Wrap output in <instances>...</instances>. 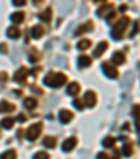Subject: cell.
Segmentation results:
<instances>
[{
	"mask_svg": "<svg viewBox=\"0 0 140 159\" xmlns=\"http://www.w3.org/2000/svg\"><path fill=\"white\" fill-rule=\"evenodd\" d=\"M112 159H119V152L116 149H113V156H112Z\"/></svg>",
	"mask_w": 140,
	"mask_h": 159,
	"instance_id": "33",
	"label": "cell"
},
{
	"mask_svg": "<svg viewBox=\"0 0 140 159\" xmlns=\"http://www.w3.org/2000/svg\"><path fill=\"white\" fill-rule=\"evenodd\" d=\"M2 125H3V128L10 129L13 125H14V120H13V118H10V117H7V118H4V120L2 121Z\"/></svg>",
	"mask_w": 140,
	"mask_h": 159,
	"instance_id": "26",
	"label": "cell"
},
{
	"mask_svg": "<svg viewBox=\"0 0 140 159\" xmlns=\"http://www.w3.org/2000/svg\"><path fill=\"white\" fill-rule=\"evenodd\" d=\"M91 65V58L87 57V55H81L78 57V66L80 68H87V66Z\"/></svg>",
	"mask_w": 140,
	"mask_h": 159,
	"instance_id": "18",
	"label": "cell"
},
{
	"mask_svg": "<svg viewBox=\"0 0 140 159\" xmlns=\"http://www.w3.org/2000/svg\"><path fill=\"white\" fill-rule=\"evenodd\" d=\"M27 76H28V70L25 68H20L14 75V82H17L20 84H24L25 80H27Z\"/></svg>",
	"mask_w": 140,
	"mask_h": 159,
	"instance_id": "5",
	"label": "cell"
},
{
	"mask_svg": "<svg viewBox=\"0 0 140 159\" xmlns=\"http://www.w3.org/2000/svg\"><path fill=\"white\" fill-rule=\"evenodd\" d=\"M34 159H49V153L45 152V151H39L34 155Z\"/></svg>",
	"mask_w": 140,
	"mask_h": 159,
	"instance_id": "27",
	"label": "cell"
},
{
	"mask_svg": "<svg viewBox=\"0 0 140 159\" xmlns=\"http://www.w3.org/2000/svg\"><path fill=\"white\" fill-rule=\"evenodd\" d=\"M14 108H15V106L11 104V103H9V102H6V100L0 102V113H11Z\"/></svg>",
	"mask_w": 140,
	"mask_h": 159,
	"instance_id": "12",
	"label": "cell"
},
{
	"mask_svg": "<svg viewBox=\"0 0 140 159\" xmlns=\"http://www.w3.org/2000/svg\"><path fill=\"white\" fill-rule=\"evenodd\" d=\"M125 54L121 51L115 52V54L112 55V62L115 63V65H122V63H125Z\"/></svg>",
	"mask_w": 140,
	"mask_h": 159,
	"instance_id": "14",
	"label": "cell"
},
{
	"mask_svg": "<svg viewBox=\"0 0 140 159\" xmlns=\"http://www.w3.org/2000/svg\"><path fill=\"white\" fill-rule=\"evenodd\" d=\"M137 31H139V21H136V23H134V27H133V30H132V33H130V37L136 35Z\"/></svg>",
	"mask_w": 140,
	"mask_h": 159,
	"instance_id": "30",
	"label": "cell"
},
{
	"mask_svg": "<svg viewBox=\"0 0 140 159\" xmlns=\"http://www.w3.org/2000/svg\"><path fill=\"white\" fill-rule=\"evenodd\" d=\"M107 48H108V42L107 41H102V42H100L98 45H97V48L94 49V52H92V55L95 58H100L102 54H104L105 51H107Z\"/></svg>",
	"mask_w": 140,
	"mask_h": 159,
	"instance_id": "8",
	"label": "cell"
},
{
	"mask_svg": "<svg viewBox=\"0 0 140 159\" xmlns=\"http://www.w3.org/2000/svg\"><path fill=\"white\" fill-rule=\"evenodd\" d=\"M44 35V27H42L41 24H35L32 28H31V37L35 39L41 38V37Z\"/></svg>",
	"mask_w": 140,
	"mask_h": 159,
	"instance_id": "11",
	"label": "cell"
},
{
	"mask_svg": "<svg viewBox=\"0 0 140 159\" xmlns=\"http://www.w3.org/2000/svg\"><path fill=\"white\" fill-rule=\"evenodd\" d=\"M25 3H27V0H13V4H14V6H17V7L24 6Z\"/></svg>",
	"mask_w": 140,
	"mask_h": 159,
	"instance_id": "29",
	"label": "cell"
},
{
	"mask_svg": "<svg viewBox=\"0 0 140 159\" xmlns=\"http://www.w3.org/2000/svg\"><path fill=\"white\" fill-rule=\"evenodd\" d=\"M41 131H42V123H36V124H34V125H31L30 128L27 129V139L28 141H35L39 137Z\"/></svg>",
	"mask_w": 140,
	"mask_h": 159,
	"instance_id": "3",
	"label": "cell"
},
{
	"mask_svg": "<svg viewBox=\"0 0 140 159\" xmlns=\"http://www.w3.org/2000/svg\"><path fill=\"white\" fill-rule=\"evenodd\" d=\"M102 145H104V148H113L115 139H113L112 137H107V138H104V141H102Z\"/></svg>",
	"mask_w": 140,
	"mask_h": 159,
	"instance_id": "25",
	"label": "cell"
},
{
	"mask_svg": "<svg viewBox=\"0 0 140 159\" xmlns=\"http://www.w3.org/2000/svg\"><path fill=\"white\" fill-rule=\"evenodd\" d=\"M129 21H130V18H129V17H123L122 20H119L115 25H113V28H112L113 39H121V38H122L123 33H125L126 27H128V24H129Z\"/></svg>",
	"mask_w": 140,
	"mask_h": 159,
	"instance_id": "2",
	"label": "cell"
},
{
	"mask_svg": "<svg viewBox=\"0 0 140 159\" xmlns=\"http://www.w3.org/2000/svg\"><path fill=\"white\" fill-rule=\"evenodd\" d=\"M67 78H66L65 73H55V72H51L48 75L45 76L44 79V83L49 87H60L66 83Z\"/></svg>",
	"mask_w": 140,
	"mask_h": 159,
	"instance_id": "1",
	"label": "cell"
},
{
	"mask_svg": "<svg viewBox=\"0 0 140 159\" xmlns=\"http://www.w3.org/2000/svg\"><path fill=\"white\" fill-rule=\"evenodd\" d=\"M56 138L55 137H45L44 138V145L46 148H55L56 147Z\"/></svg>",
	"mask_w": 140,
	"mask_h": 159,
	"instance_id": "20",
	"label": "cell"
},
{
	"mask_svg": "<svg viewBox=\"0 0 140 159\" xmlns=\"http://www.w3.org/2000/svg\"><path fill=\"white\" fill-rule=\"evenodd\" d=\"M24 106L28 110H34V108L36 107V100L34 99V97H27V99L24 100Z\"/></svg>",
	"mask_w": 140,
	"mask_h": 159,
	"instance_id": "21",
	"label": "cell"
},
{
	"mask_svg": "<svg viewBox=\"0 0 140 159\" xmlns=\"http://www.w3.org/2000/svg\"><path fill=\"white\" fill-rule=\"evenodd\" d=\"M102 70H104V73L109 79H116L118 78V69H116L115 66L111 65V63H108V62L102 63Z\"/></svg>",
	"mask_w": 140,
	"mask_h": 159,
	"instance_id": "4",
	"label": "cell"
},
{
	"mask_svg": "<svg viewBox=\"0 0 140 159\" xmlns=\"http://www.w3.org/2000/svg\"><path fill=\"white\" fill-rule=\"evenodd\" d=\"M91 47V39H81L80 42L77 44V48L81 49V51H86L87 48Z\"/></svg>",
	"mask_w": 140,
	"mask_h": 159,
	"instance_id": "23",
	"label": "cell"
},
{
	"mask_svg": "<svg viewBox=\"0 0 140 159\" xmlns=\"http://www.w3.org/2000/svg\"><path fill=\"white\" fill-rule=\"evenodd\" d=\"M59 120L62 121L63 124L70 123V121L73 120V113H72V111H69V110H60V113H59Z\"/></svg>",
	"mask_w": 140,
	"mask_h": 159,
	"instance_id": "9",
	"label": "cell"
},
{
	"mask_svg": "<svg viewBox=\"0 0 140 159\" xmlns=\"http://www.w3.org/2000/svg\"><path fill=\"white\" fill-rule=\"evenodd\" d=\"M23 20H24V13L23 11H15L11 14V21L14 24H20V23H23Z\"/></svg>",
	"mask_w": 140,
	"mask_h": 159,
	"instance_id": "19",
	"label": "cell"
},
{
	"mask_svg": "<svg viewBox=\"0 0 140 159\" xmlns=\"http://www.w3.org/2000/svg\"><path fill=\"white\" fill-rule=\"evenodd\" d=\"M0 52H3V54H7V45H6V44H2V45H0Z\"/></svg>",
	"mask_w": 140,
	"mask_h": 159,
	"instance_id": "32",
	"label": "cell"
},
{
	"mask_svg": "<svg viewBox=\"0 0 140 159\" xmlns=\"http://www.w3.org/2000/svg\"><path fill=\"white\" fill-rule=\"evenodd\" d=\"M78 92H80V84L76 83V82H73V83H70L67 86V93L70 94V96H74V94H77Z\"/></svg>",
	"mask_w": 140,
	"mask_h": 159,
	"instance_id": "17",
	"label": "cell"
},
{
	"mask_svg": "<svg viewBox=\"0 0 140 159\" xmlns=\"http://www.w3.org/2000/svg\"><path fill=\"white\" fill-rule=\"evenodd\" d=\"M126 9H128V7H126V4H122V6L119 7V10H121V11H126Z\"/></svg>",
	"mask_w": 140,
	"mask_h": 159,
	"instance_id": "35",
	"label": "cell"
},
{
	"mask_svg": "<svg viewBox=\"0 0 140 159\" xmlns=\"http://www.w3.org/2000/svg\"><path fill=\"white\" fill-rule=\"evenodd\" d=\"M112 10H113L112 4H104L101 9H98V13H97V14H98L100 17H105V16H108L109 13H112Z\"/></svg>",
	"mask_w": 140,
	"mask_h": 159,
	"instance_id": "16",
	"label": "cell"
},
{
	"mask_svg": "<svg viewBox=\"0 0 140 159\" xmlns=\"http://www.w3.org/2000/svg\"><path fill=\"white\" fill-rule=\"evenodd\" d=\"M15 158H17V153H15L14 149H9L0 155V159H15Z\"/></svg>",
	"mask_w": 140,
	"mask_h": 159,
	"instance_id": "22",
	"label": "cell"
},
{
	"mask_svg": "<svg viewBox=\"0 0 140 159\" xmlns=\"http://www.w3.org/2000/svg\"><path fill=\"white\" fill-rule=\"evenodd\" d=\"M92 28H94V25H92L91 21H88V23H84V24H81L80 27H78L77 30H76L74 35H76V37H78V35H81L83 33H87V31H91Z\"/></svg>",
	"mask_w": 140,
	"mask_h": 159,
	"instance_id": "10",
	"label": "cell"
},
{
	"mask_svg": "<svg viewBox=\"0 0 140 159\" xmlns=\"http://www.w3.org/2000/svg\"><path fill=\"white\" fill-rule=\"evenodd\" d=\"M132 153H133V148H132L130 144H126L122 147V155L126 156V158H129V156H132Z\"/></svg>",
	"mask_w": 140,
	"mask_h": 159,
	"instance_id": "24",
	"label": "cell"
},
{
	"mask_svg": "<svg viewBox=\"0 0 140 159\" xmlns=\"http://www.w3.org/2000/svg\"><path fill=\"white\" fill-rule=\"evenodd\" d=\"M38 18L39 20H42V21H45V23H49V21L52 20V9H46V10H44V11H41L38 14Z\"/></svg>",
	"mask_w": 140,
	"mask_h": 159,
	"instance_id": "13",
	"label": "cell"
},
{
	"mask_svg": "<svg viewBox=\"0 0 140 159\" xmlns=\"http://www.w3.org/2000/svg\"><path fill=\"white\" fill-rule=\"evenodd\" d=\"M42 2H44V0H34V3H35L36 6H39V4H41Z\"/></svg>",
	"mask_w": 140,
	"mask_h": 159,
	"instance_id": "36",
	"label": "cell"
},
{
	"mask_svg": "<svg viewBox=\"0 0 140 159\" xmlns=\"http://www.w3.org/2000/svg\"><path fill=\"white\" fill-rule=\"evenodd\" d=\"M73 106H74V107L77 108V110H80V111L84 108V104L81 103V100H80V99H74V100H73Z\"/></svg>",
	"mask_w": 140,
	"mask_h": 159,
	"instance_id": "28",
	"label": "cell"
},
{
	"mask_svg": "<svg viewBox=\"0 0 140 159\" xmlns=\"http://www.w3.org/2000/svg\"><path fill=\"white\" fill-rule=\"evenodd\" d=\"M97 3H105V2H107V0H95Z\"/></svg>",
	"mask_w": 140,
	"mask_h": 159,
	"instance_id": "37",
	"label": "cell"
},
{
	"mask_svg": "<svg viewBox=\"0 0 140 159\" xmlns=\"http://www.w3.org/2000/svg\"><path fill=\"white\" fill-rule=\"evenodd\" d=\"M76 145H77V138H76V137H69V138L65 139V142H63L62 149L65 151V152H70L73 148H76Z\"/></svg>",
	"mask_w": 140,
	"mask_h": 159,
	"instance_id": "6",
	"label": "cell"
},
{
	"mask_svg": "<svg viewBox=\"0 0 140 159\" xmlns=\"http://www.w3.org/2000/svg\"><path fill=\"white\" fill-rule=\"evenodd\" d=\"M17 120L20 121V123H24V121H25V117H24V116H18Z\"/></svg>",
	"mask_w": 140,
	"mask_h": 159,
	"instance_id": "34",
	"label": "cell"
},
{
	"mask_svg": "<svg viewBox=\"0 0 140 159\" xmlns=\"http://www.w3.org/2000/svg\"><path fill=\"white\" fill-rule=\"evenodd\" d=\"M97 159H109V156H108L105 152H100L98 155H97Z\"/></svg>",
	"mask_w": 140,
	"mask_h": 159,
	"instance_id": "31",
	"label": "cell"
},
{
	"mask_svg": "<svg viewBox=\"0 0 140 159\" xmlns=\"http://www.w3.org/2000/svg\"><path fill=\"white\" fill-rule=\"evenodd\" d=\"M20 35H21V33H20V30H18L15 25H11V27L7 28V37H9V38L17 39Z\"/></svg>",
	"mask_w": 140,
	"mask_h": 159,
	"instance_id": "15",
	"label": "cell"
},
{
	"mask_svg": "<svg viewBox=\"0 0 140 159\" xmlns=\"http://www.w3.org/2000/svg\"><path fill=\"white\" fill-rule=\"evenodd\" d=\"M84 103H86V106L87 107H94L95 106V103H97V96H95V93L94 92H87L86 94H84Z\"/></svg>",
	"mask_w": 140,
	"mask_h": 159,
	"instance_id": "7",
	"label": "cell"
}]
</instances>
